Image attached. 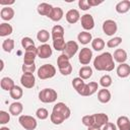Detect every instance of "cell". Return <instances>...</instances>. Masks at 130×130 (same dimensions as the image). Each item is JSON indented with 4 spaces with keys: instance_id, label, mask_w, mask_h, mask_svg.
<instances>
[{
    "instance_id": "obj_1",
    "label": "cell",
    "mask_w": 130,
    "mask_h": 130,
    "mask_svg": "<svg viewBox=\"0 0 130 130\" xmlns=\"http://www.w3.org/2000/svg\"><path fill=\"white\" fill-rule=\"evenodd\" d=\"M93 67L98 71H107L110 72L115 68V62L113 55L109 52H104L101 55L96 56L93 60Z\"/></svg>"
},
{
    "instance_id": "obj_2",
    "label": "cell",
    "mask_w": 130,
    "mask_h": 130,
    "mask_svg": "<svg viewBox=\"0 0 130 130\" xmlns=\"http://www.w3.org/2000/svg\"><path fill=\"white\" fill-rule=\"evenodd\" d=\"M58 93L53 88H44L39 92V100L45 104H51L56 102Z\"/></svg>"
},
{
    "instance_id": "obj_3",
    "label": "cell",
    "mask_w": 130,
    "mask_h": 130,
    "mask_svg": "<svg viewBox=\"0 0 130 130\" xmlns=\"http://www.w3.org/2000/svg\"><path fill=\"white\" fill-rule=\"evenodd\" d=\"M56 74V68L52 64H44L38 69V77L40 79H49Z\"/></svg>"
},
{
    "instance_id": "obj_4",
    "label": "cell",
    "mask_w": 130,
    "mask_h": 130,
    "mask_svg": "<svg viewBox=\"0 0 130 130\" xmlns=\"http://www.w3.org/2000/svg\"><path fill=\"white\" fill-rule=\"evenodd\" d=\"M18 122L25 130H35L38 126V122L36 118L29 115H21L18 118Z\"/></svg>"
},
{
    "instance_id": "obj_5",
    "label": "cell",
    "mask_w": 130,
    "mask_h": 130,
    "mask_svg": "<svg viewBox=\"0 0 130 130\" xmlns=\"http://www.w3.org/2000/svg\"><path fill=\"white\" fill-rule=\"evenodd\" d=\"M118 30V25H117V22L113 19H107L104 21L103 23V31L111 37V36H114Z\"/></svg>"
},
{
    "instance_id": "obj_6",
    "label": "cell",
    "mask_w": 130,
    "mask_h": 130,
    "mask_svg": "<svg viewBox=\"0 0 130 130\" xmlns=\"http://www.w3.org/2000/svg\"><path fill=\"white\" fill-rule=\"evenodd\" d=\"M91 59H92V51L89 48H86V47L85 48H82L80 50V52H79V55H78L79 62L82 65L86 66L87 64L90 63Z\"/></svg>"
},
{
    "instance_id": "obj_7",
    "label": "cell",
    "mask_w": 130,
    "mask_h": 130,
    "mask_svg": "<svg viewBox=\"0 0 130 130\" xmlns=\"http://www.w3.org/2000/svg\"><path fill=\"white\" fill-rule=\"evenodd\" d=\"M38 56V48L31 47L25 50L23 55V64H32L35 63V59Z\"/></svg>"
},
{
    "instance_id": "obj_8",
    "label": "cell",
    "mask_w": 130,
    "mask_h": 130,
    "mask_svg": "<svg viewBox=\"0 0 130 130\" xmlns=\"http://www.w3.org/2000/svg\"><path fill=\"white\" fill-rule=\"evenodd\" d=\"M20 83L25 88H32L36 84V77L34 73H23L20 77Z\"/></svg>"
},
{
    "instance_id": "obj_9",
    "label": "cell",
    "mask_w": 130,
    "mask_h": 130,
    "mask_svg": "<svg viewBox=\"0 0 130 130\" xmlns=\"http://www.w3.org/2000/svg\"><path fill=\"white\" fill-rule=\"evenodd\" d=\"M80 22H81V26L86 31H88V30H90L94 27V19H93L92 15L89 14V13L83 14L80 17Z\"/></svg>"
},
{
    "instance_id": "obj_10",
    "label": "cell",
    "mask_w": 130,
    "mask_h": 130,
    "mask_svg": "<svg viewBox=\"0 0 130 130\" xmlns=\"http://www.w3.org/2000/svg\"><path fill=\"white\" fill-rule=\"evenodd\" d=\"M78 51V44L75 41H68L66 42L65 49L63 51V54L66 55L69 59H71Z\"/></svg>"
},
{
    "instance_id": "obj_11",
    "label": "cell",
    "mask_w": 130,
    "mask_h": 130,
    "mask_svg": "<svg viewBox=\"0 0 130 130\" xmlns=\"http://www.w3.org/2000/svg\"><path fill=\"white\" fill-rule=\"evenodd\" d=\"M53 54L52 48L49 44H42L41 46L38 47V57L41 59H47L51 57Z\"/></svg>"
},
{
    "instance_id": "obj_12",
    "label": "cell",
    "mask_w": 130,
    "mask_h": 130,
    "mask_svg": "<svg viewBox=\"0 0 130 130\" xmlns=\"http://www.w3.org/2000/svg\"><path fill=\"white\" fill-rule=\"evenodd\" d=\"M99 89V83L95 82V81H90L89 83H86L83 90L81 91L80 95L82 96H89V95H92L93 93H95Z\"/></svg>"
},
{
    "instance_id": "obj_13",
    "label": "cell",
    "mask_w": 130,
    "mask_h": 130,
    "mask_svg": "<svg viewBox=\"0 0 130 130\" xmlns=\"http://www.w3.org/2000/svg\"><path fill=\"white\" fill-rule=\"evenodd\" d=\"M53 112H57V113L62 114L66 119H68V118L70 117V115H71V111H70V109L68 108V106H67L66 104L62 103V102L57 103V104L53 107Z\"/></svg>"
},
{
    "instance_id": "obj_14",
    "label": "cell",
    "mask_w": 130,
    "mask_h": 130,
    "mask_svg": "<svg viewBox=\"0 0 130 130\" xmlns=\"http://www.w3.org/2000/svg\"><path fill=\"white\" fill-rule=\"evenodd\" d=\"M65 18H66L67 22H69L71 24H74L80 19L79 11L77 9H69L65 14Z\"/></svg>"
},
{
    "instance_id": "obj_15",
    "label": "cell",
    "mask_w": 130,
    "mask_h": 130,
    "mask_svg": "<svg viewBox=\"0 0 130 130\" xmlns=\"http://www.w3.org/2000/svg\"><path fill=\"white\" fill-rule=\"evenodd\" d=\"M53 8H54V7H53L51 4L46 3V2H43V3H41V4L38 5L37 11H38L39 14H41V15H43V16L49 17L50 14H51V12H52V10H53Z\"/></svg>"
},
{
    "instance_id": "obj_16",
    "label": "cell",
    "mask_w": 130,
    "mask_h": 130,
    "mask_svg": "<svg viewBox=\"0 0 130 130\" xmlns=\"http://www.w3.org/2000/svg\"><path fill=\"white\" fill-rule=\"evenodd\" d=\"M113 58H114V61L118 62L119 64L125 63L127 58H128L127 52L124 49H116L114 54H113Z\"/></svg>"
},
{
    "instance_id": "obj_17",
    "label": "cell",
    "mask_w": 130,
    "mask_h": 130,
    "mask_svg": "<svg viewBox=\"0 0 130 130\" xmlns=\"http://www.w3.org/2000/svg\"><path fill=\"white\" fill-rule=\"evenodd\" d=\"M111 99H112V94H111L109 89L102 88V89H100L98 91V100H99L100 103L107 104V103H109L111 101Z\"/></svg>"
},
{
    "instance_id": "obj_18",
    "label": "cell",
    "mask_w": 130,
    "mask_h": 130,
    "mask_svg": "<svg viewBox=\"0 0 130 130\" xmlns=\"http://www.w3.org/2000/svg\"><path fill=\"white\" fill-rule=\"evenodd\" d=\"M117 75L120 78H126L130 75V65L127 63H122L117 67Z\"/></svg>"
},
{
    "instance_id": "obj_19",
    "label": "cell",
    "mask_w": 130,
    "mask_h": 130,
    "mask_svg": "<svg viewBox=\"0 0 130 130\" xmlns=\"http://www.w3.org/2000/svg\"><path fill=\"white\" fill-rule=\"evenodd\" d=\"M0 16H1V18H2L3 20H5V21L11 20V19L13 18V16H14V10H13V8H11L10 6H5V7H3V8L1 9V11H0Z\"/></svg>"
},
{
    "instance_id": "obj_20",
    "label": "cell",
    "mask_w": 130,
    "mask_h": 130,
    "mask_svg": "<svg viewBox=\"0 0 130 130\" xmlns=\"http://www.w3.org/2000/svg\"><path fill=\"white\" fill-rule=\"evenodd\" d=\"M116 11L120 14H124V13H127L129 10H130V1L129 0H122L120 2H118L116 4V7H115Z\"/></svg>"
},
{
    "instance_id": "obj_21",
    "label": "cell",
    "mask_w": 130,
    "mask_h": 130,
    "mask_svg": "<svg viewBox=\"0 0 130 130\" xmlns=\"http://www.w3.org/2000/svg\"><path fill=\"white\" fill-rule=\"evenodd\" d=\"M117 128L119 130H130V120L126 116H120L117 119Z\"/></svg>"
},
{
    "instance_id": "obj_22",
    "label": "cell",
    "mask_w": 130,
    "mask_h": 130,
    "mask_svg": "<svg viewBox=\"0 0 130 130\" xmlns=\"http://www.w3.org/2000/svg\"><path fill=\"white\" fill-rule=\"evenodd\" d=\"M64 34H65V30H64V27L60 24H56L52 27V30H51V36H52V39L53 40H56V39H63L64 38Z\"/></svg>"
},
{
    "instance_id": "obj_23",
    "label": "cell",
    "mask_w": 130,
    "mask_h": 130,
    "mask_svg": "<svg viewBox=\"0 0 130 130\" xmlns=\"http://www.w3.org/2000/svg\"><path fill=\"white\" fill-rule=\"evenodd\" d=\"M109 122V116L105 113H98L94 114V124L99 127H103L105 126L107 123Z\"/></svg>"
},
{
    "instance_id": "obj_24",
    "label": "cell",
    "mask_w": 130,
    "mask_h": 130,
    "mask_svg": "<svg viewBox=\"0 0 130 130\" xmlns=\"http://www.w3.org/2000/svg\"><path fill=\"white\" fill-rule=\"evenodd\" d=\"M23 111V106L19 102H14L9 106V114L12 116H19Z\"/></svg>"
},
{
    "instance_id": "obj_25",
    "label": "cell",
    "mask_w": 130,
    "mask_h": 130,
    "mask_svg": "<svg viewBox=\"0 0 130 130\" xmlns=\"http://www.w3.org/2000/svg\"><path fill=\"white\" fill-rule=\"evenodd\" d=\"M77 40H78V42H79L80 44H82V45H87V44L91 43V41H92V36H91L90 32H88V31H86V30H83V31H81V32L78 34Z\"/></svg>"
},
{
    "instance_id": "obj_26",
    "label": "cell",
    "mask_w": 130,
    "mask_h": 130,
    "mask_svg": "<svg viewBox=\"0 0 130 130\" xmlns=\"http://www.w3.org/2000/svg\"><path fill=\"white\" fill-rule=\"evenodd\" d=\"M0 85H1V88L4 89V90H6V91H10V90L15 86L13 79L10 78V77H7V76L1 78Z\"/></svg>"
},
{
    "instance_id": "obj_27",
    "label": "cell",
    "mask_w": 130,
    "mask_h": 130,
    "mask_svg": "<svg viewBox=\"0 0 130 130\" xmlns=\"http://www.w3.org/2000/svg\"><path fill=\"white\" fill-rule=\"evenodd\" d=\"M63 15H64V12H63L61 7H54L50 16H49V18L52 21H60L62 19Z\"/></svg>"
},
{
    "instance_id": "obj_28",
    "label": "cell",
    "mask_w": 130,
    "mask_h": 130,
    "mask_svg": "<svg viewBox=\"0 0 130 130\" xmlns=\"http://www.w3.org/2000/svg\"><path fill=\"white\" fill-rule=\"evenodd\" d=\"M78 74H79V77L81 79H83V80L88 79V78H90L92 76V69H91L90 66H87V65L86 66H82L79 69Z\"/></svg>"
},
{
    "instance_id": "obj_29",
    "label": "cell",
    "mask_w": 130,
    "mask_h": 130,
    "mask_svg": "<svg viewBox=\"0 0 130 130\" xmlns=\"http://www.w3.org/2000/svg\"><path fill=\"white\" fill-rule=\"evenodd\" d=\"M85 82L83 81V79H81L80 77H75V78H73V80H72V86H73V88L77 91V93H81V91L83 90V88H84V86H85Z\"/></svg>"
},
{
    "instance_id": "obj_30",
    "label": "cell",
    "mask_w": 130,
    "mask_h": 130,
    "mask_svg": "<svg viewBox=\"0 0 130 130\" xmlns=\"http://www.w3.org/2000/svg\"><path fill=\"white\" fill-rule=\"evenodd\" d=\"M50 120H51V122H52L54 125H60V124H62V123L66 120V118H65L62 114L52 111V113H51V115H50Z\"/></svg>"
},
{
    "instance_id": "obj_31",
    "label": "cell",
    "mask_w": 130,
    "mask_h": 130,
    "mask_svg": "<svg viewBox=\"0 0 130 130\" xmlns=\"http://www.w3.org/2000/svg\"><path fill=\"white\" fill-rule=\"evenodd\" d=\"M105 46H106V43L102 38H95L91 41V48L96 52L102 51L105 48Z\"/></svg>"
},
{
    "instance_id": "obj_32",
    "label": "cell",
    "mask_w": 130,
    "mask_h": 130,
    "mask_svg": "<svg viewBox=\"0 0 130 130\" xmlns=\"http://www.w3.org/2000/svg\"><path fill=\"white\" fill-rule=\"evenodd\" d=\"M12 31H13V27L11 26V24L7 22H3L0 24V37H7L11 35Z\"/></svg>"
},
{
    "instance_id": "obj_33",
    "label": "cell",
    "mask_w": 130,
    "mask_h": 130,
    "mask_svg": "<svg viewBox=\"0 0 130 130\" xmlns=\"http://www.w3.org/2000/svg\"><path fill=\"white\" fill-rule=\"evenodd\" d=\"M9 94H10V96H11L13 100L18 101V100H20V99L22 98L23 90H22V88H21L20 86L15 85V86H14V87L9 91Z\"/></svg>"
},
{
    "instance_id": "obj_34",
    "label": "cell",
    "mask_w": 130,
    "mask_h": 130,
    "mask_svg": "<svg viewBox=\"0 0 130 130\" xmlns=\"http://www.w3.org/2000/svg\"><path fill=\"white\" fill-rule=\"evenodd\" d=\"M50 37H51V35H50V32H49L47 29H41V30H39L38 34H37V39H38V41H39L40 43H43V44H46V43L49 41Z\"/></svg>"
},
{
    "instance_id": "obj_35",
    "label": "cell",
    "mask_w": 130,
    "mask_h": 130,
    "mask_svg": "<svg viewBox=\"0 0 130 130\" xmlns=\"http://www.w3.org/2000/svg\"><path fill=\"white\" fill-rule=\"evenodd\" d=\"M69 60H70V59H69L66 55H64L63 53H62L61 55H59L58 58H57V66H58V69H61V68H63V67L68 66L69 64H71Z\"/></svg>"
},
{
    "instance_id": "obj_36",
    "label": "cell",
    "mask_w": 130,
    "mask_h": 130,
    "mask_svg": "<svg viewBox=\"0 0 130 130\" xmlns=\"http://www.w3.org/2000/svg\"><path fill=\"white\" fill-rule=\"evenodd\" d=\"M2 49L6 53H11L14 49V41L12 39H6L2 43Z\"/></svg>"
},
{
    "instance_id": "obj_37",
    "label": "cell",
    "mask_w": 130,
    "mask_h": 130,
    "mask_svg": "<svg viewBox=\"0 0 130 130\" xmlns=\"http://www.w3.org/2000/svg\"><path fill=\"white\" fill-rule=\"evenodd\" d=\"M112 77L109 74H105L100 78V85L103 86V88H108L112 85Z\"/></svg>"
},
{
    "instance_id": "obj_38",
    "label": "cell",
    "mask_w": 130,
    "mask_h": 130,
    "mask_svg": "<svg viewBox=\"0 0 130 130\" xmlns=\"http://www.w3.org/2000/svg\"><path fill=\"white\" fill-rule=\"evenodd\" d=\"M65 46H66V42L63 39H56V40H53V47L56 51H61L63 52L64 49H65Z\"/></svg>"
},
{
    "instance_id": "obj_39",
    "label": "cell",
    "mask_w": 130,
    "mask_h": 130,
    "mask_svg": "<svg viewBox=\"0 0 130 130\" xmlns=\"http://www.w3.org/2000/svg\"><path fill=\"white\" fill-rule=\"evenodd\" d=\"M121 43H122V38L121 37H114V38L110 39L107 42V47L111 48V49H114V48L119 47L121 45Z\"/></svg>"
},
{
    "instance_id": "obj_40",
    "label": "cell",
    "mask_w": 130,
    "mask_h": 130,
    "mask_svg": "<svg viewBox=\"0 0 130 130\" xmlns=\"http://www.w3.org/2000/svg\"><path fill=\"white\" fill-rule=\"evenodd\" d=\"M81 122L87 128L92 126V125H94V114L93 115H85V116H83L82 119H81Z\"/></svg>"
},
{
    "instance_id": "obj_41",
    "label": "cell",
    "mask_w": 130,
    "mask_h": 130,
    "mask_svg": "<svg viewBox=\"0 0 130 130\" xmlns=\"http://www.w3.org/2000/svg\"><path fill=\"white\" fill-rule=\"evenodd\" d=\"M21 46L22 48L24 49V51L28 48H31V47H35V42L32 41V39H30L29 37H24L22 38L21 40Z\"/></svg>"
},
{
    "instance_id": "obj_42",
    "label": "cell",
    "mask_w": 130,
    "mask_h": 130,
    "mask_svg": "<svg viewBox=\"0 0 130 130\" xmlns=\"http://www.w3.org/2000/svg\"><path fill=\"white\" fill-rule=\"evenodd\" d=\"M36 116L40 120H46L49 117V112L45 108H39L37 110V112H36Z\"/></svg>"
},
{
    "instance_id": "obj_43",
    "label": "cell",
    "mask_w": 130,
    "mask_h": 130,
    "mask_svg": "<svg viewBox=\"0 0 130 130\" xmlns=\"http://www.w3.org/2000/svg\"><path fill=\"white\" fill-rule=\"evenodd\" d=\"M10 121V114L5 111H0V124L4 125Z\"/></svg>"
},
{
    "instance_id": "obj_44",
    "label": "cell",
    "mask_w": 130,
    "mask_h": 130,
    "mask_svg": "<svg viewBox=\"0 0 130 130\" xmlns=\"http://www.w3.org/2000/svg\"><path fill=\"white\" fill-rule=\"evenodd\" d=\"M36 64L32 63V64H23L21 69H22V72L23 73H34L36 71Z\"/></svg>"
},
{
    "instance_id": "obj_45",
    "label": "cell",
    "mask_w": 130,
    "mask_h": 130,
    "mask_svg": "<svg viewBox=\"0 0 130 130\" xmlns=\"http://www.w3.org/2000/svg\"><path fill=\"white\" fill-rule=\"evenodd\" d=\"M78 7H79L81 10H83V11H86V10H88V9L90 8V6H89L87 0H79V1H78Z\"/></svg>"
},
{
    "instance_id": "obj_46",
    "label": "cell",
    "mask_w": 130,
    "mask_h": 130,
    "mask_svg": "<svg viewBox=\"0 0 130 130\" xmlns=\"http://www.w3.org/2000/svg\"><path fill=\"white\" fill-rule=\"evenodd\" d=\"M59 71H60V73H61L62 75H65V76H66V75H69V74L72 72V65L69 64L68 66L59 69Z\"/></svg>"
},
{
    "instance_id": "obj_47",
    "label": "cell",
    "mask_w": 130,
    "mask_h": 130,
    "mask_svg": "<svg viewBox=\"0 0 130 130\" xmlns=\"http://www.w3.org/2000/svg\"><path fill=\"white\" fill-rule=\"evenodd\" d=\"M102 130H117V126L112 122H108L105 126L102 127Z\"/></svg>"
},
{
    "instance_id": "obj_48",
    "label": "cell",
    "mask_w": 130,
    "mask_h": 130,
    "mask_svg": "<svg viewBox=\"0 0 130 130\" xmlns=\"http://www.w3.org/2000/svg\"><path fill=\"white\" fill-rule=\"evenodd\" d=\"M87 2H88L90 7H93V6H98V5L102 4L103 0H100V1H98V0H87Z\"/></svg>"
},
{
    "instance_id": "obj_49",
    "label": "cell",
    "mask_w": 130,
    "mask_h": 130,
    "mask_svg": "<svg viewBox=\"0 0 130 130\" xmlns=\"http://www.w3.org/2000/svg\"><path fill=\"white\" fill-rule=\"evenodd\" d=\"M12 4H14V0H10V1L0 0V5H3L4 7H5V6H9V5H12Z\"/></svg>"
},
{
    "instance_id": "obj_50",
    "label": "cell",
    "mask_w": 130,
    "mask_h": 130,
    "mask_svg": "<svg viewBox=\"0 0 130 130\" xmlns=\"http://www.w3.org/2000/svg\"><path fill=\"white\" fill-rule=\"evenodd\" d=\"M87 130H102V128H101V127H99V126H96V125L94 124V125H92V126L88 127V128H87Z\"/></svg>"
},
{
    "instance_id": "obj_51",
    "label": "cell",
    "mask_w": 130,
    "mask_h": 130,
    "mask_svg": "<svg viewBox=\"0 0 130 130\" xmlns=\"http://www.w3.org/2000/svg\"><path fill=\"white\" fill-rule=\"evenodd\" d=\"M3 67H4V61H3V60H1V69H0L1 71L3 70Z\"/></svg>"
},
{
    "instance_id": "obj_52",
    "label": "cell",
    "mask_w": 130,
    "mask_h": 130,
    "mask_svg": "<svg viewBox=\"0 0 130 130\" xmlns=\"http://www.w3.org/2000/svg\"><path fill=\"white\" fill-rule=\"evenodd\" d=\"M0 130H10V129H9L8 127H1Z\"/></svg>"
}]
</instances>
